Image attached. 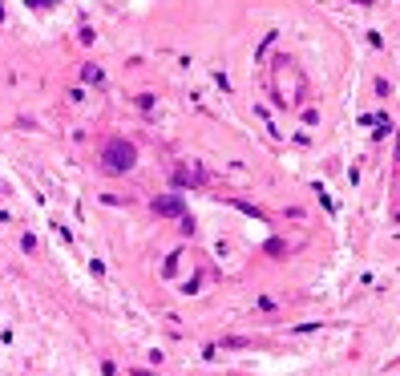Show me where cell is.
I'll list each match as a JSON object with an SVG mask.
<instances>
[{
    "label": "cell",
    "mask_w": 400,
    "mask_h": 376,
    "mask_svg": "<svg viewBox=\"0 0 400 376\" xmlns=\"http://www.w3.org/2000/svg\"><path fill=\"white\" fill-rule=\"evenodd\" d=\"M105 158H109V166H117V170H121V166H129L133 150H129V146H121V142H113V146L105 150Z\"/></svg>",
    "instance_id": "1"
}]
</instances>
